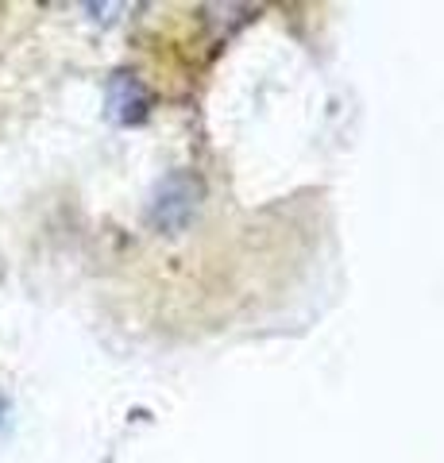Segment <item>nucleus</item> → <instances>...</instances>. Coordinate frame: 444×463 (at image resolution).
Listing matches in <instances>:
<instances>
[]
</instances>
